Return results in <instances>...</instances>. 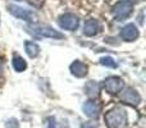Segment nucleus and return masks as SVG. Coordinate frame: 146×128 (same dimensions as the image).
I'll return each mask as SVG.
<instances>
[{
    "label": "nucleus",
    "mask_w": 146,
    "mask_h": 128,
    "mask_svg": "<svg viewBox=\"0 0 146 128\" xmlns=\"http://www.w3.org/2000/svg\"><path fill=\"white\" fill-rule=\"evenodd\" d=\"M104 119L109 128H126L127 126V115L122 108H114L109 110Z\"/></svg>",
    "instance_id": "1"
},
{
    "label": "nucleus",
    "mask_w": 146,
    "mask_h": 128,
    "mask_svg": "<svg viewBox=\"0 0 146 128\" xmlns=\"http://www.w3.org/2000/svg\"><path fill=\"white\" fill-rule=\"evenodd\" d=\"M27 31L30 35H32L35 38H64V35L59 31H55L54 28L49 26H27Z\"/></svg>",
    "instance_id": "2"
},
{
    "label": "nucleus",
    "mask_w": 146,
    "mask_h": 128,
    "mask_svg": "<svg viewBox=\"0 0 146 128\" xmlns=\"http://www.w3.org/2000/svg\"><path fill=\"white\" fill-rule=\"evenodd\" d=\"M8 9H9L10 14H13L15 18H19L23 19L28 23H35L37 21L36 14L30 9H26V8L18 7V5H8Z\"/></svg>",
    "instance_id": "3"
},
{
    "label": "nucleus",
    "mask_w": 146,
    "mask_h": 128,
    "mask_svg": "<svg viewBox=\"0 0 146 128\" xmlns=\"http://www.w3.org/2000/svg\"><path fill=\"white\" fill-rule=\"evenodd\" d=\"M132 10H133V5L122 0L113 7V15L117 21H123L131 15Z\"/></svg>",
    "instance_id": "4"
},
{
    "label": "nucleus",
    "mask_w": 146,
    "mask_h": 128,
    "mask_svg": "<svg viewBox=\"0 0 146 128\" xmlns=\"http://www.w3.org/2000/svg\"><path fill=\"white\" fill-rule=\"evenodd\" d=\"M58 23L63 30H68V31H74L78 28L80 25V19H78L77 15L72 14V13H66V14H62L58 19Z\"/></svg>",
    "instance_id": "5"
},
{
    "label": "nucleus",
    "mask_w": 146,
    "mask_h": 128,
    "mask_svg": "<svg viewBox=\"0 0 146 128\" xmlns=\"http://www.w3.org/2000/svg\"><path fill=\"white\" fill-rule=\"evenodd\" d=\"M123 87H124L123 80L119 77H115V76L108 77L104 81V88H105L109 94H118L123 90Z\"/></svg>",
    "instance_id": "6"
},
{
    "label": "nucleus",
    "mask_w": 146,
    "mask_h": 128,
    "mask_svg": "<svg viewBox=\"0 0 146 128\" xmlns=\"http://www.w3.org/2000/svg\"><path fill=\"white\" fill-rule=\"evenodd\" d=\"M121 99H122V101H124L126 104L132 105V106H136L141 103V96L139 95V92H137L136 90H133V88H131V87L126 88V90L123 91Z\"/></svg>",
    "instance_id": "7"
},
{
    "label": "nucleus",
    "mask_w": 146,
    "mask_h": 128,
    "mask_svg": "<svg viewBox=\"0 0 146 128\" xmlns=\"http://www.w3.org/2000/svg\"><path fill=\"white\" fill-rule=\"evenodd\" d=\"M121 37L123 38L124 41H128V42H131V41H135L137 37H139V30H137V27L135 25L129 23V25L124 26V27L122 28Z\"/></svg>",
    "instance_id": "8"
},
{
    "label": "nucleus",
    "mask_w": 146,
    "mask_h": 128,
    "mask_svg": "<svg viewBox=\"0 0 146 128\" xmlns=\"http://www.w3.org/2000/svg\"><path fill=\"white\" fill-rule=\"evenodd\" d=\"M82 110L88 118H98L99 113H100V105H99L96 101L88 100L83 104Z\"/></svg>",
    "instance_id": "9"
},
{
    "label": "nucleus",
    "mask_w": 146,
    "mask_h": 128,
    "mask_svg": "<svg viewBox=\"0 0 146 128\" xmlns=\"http://www.w3.org/2000/svg\"><path fill=\"white\" fill-rule=\"evenodd\" d=\"M100 31V23L96 19H88L83 25V33L86 36H95Z\"/></svg>",
    "instance_id": "10"
},
{
    "label": "nucleus",
    "mask_w": 146,
    "mask_h": 128,
    "mask_svg": "<svg viewBox=\"0 0 146 128\" xmlns=\"http://www.w3.org/2000/svg\"><path fill=\"white\" fill-rule=\"evenodd\" d=\"M71 72H72L73 76H76V77L82 78L87 74V67H86L82 62L76 60L74 63L71 64Z\"/></svg>",
    "instance_id": "11"
},
{
    "label": "nucleus",
    "mask_w": 146,
    "mask_h": 128,
    "mask_svg": "<svg viewBox=\"0 0 146 128\" xmlns=\"http://www.w3.org/2000/svg\"><path fill=\"white\" fill-rule=\"evenodd\" d=\"M25 49H26V53L30 58H36L40 53V48H38L37 44L32 42V41H27L25 44Z\"/></svg>",
    "instance_id": "12"
},
{
    "label": "nucleus",
    "mask_w": 146,
    "mask_h": 128,
    "mask_svg": "<svg viewBox=\"0 0 146 128\" xmlns=\"http://www.w3.org/2000/svg\"><path fill=\"white\" fill-rule=\"evenodd\" d=\"M12 65L13 68H14L15 72H23V70L27 68V63H26V60L22 58V56H14L12 60Z\"/></svg>",
    "instance_id": "13"
},
{
    "label": "nucleus",
    "mask_w": 146,
    "mask_h": 128,
    "mask_svg": "<svg viewBox=\"0 0 146 128\" xmlns=\"http://www.w3.org/2000/svg\"><path fill=\"white\" fill-rule=\"evenodd\" d=\"M85 91L90 97H95V96L99 95V85L96 82H94V81H90L85 86Z\"/></svg>",
    "instance_id": "14"
},
{
    "label": "nucleus",
    "mask_w": 146,
    "mask_h": 128,
    "mask_svg": "<svg viewBox=\"0 0 146 128\" xmlns=\"http://www.w3.org/2000/svg\"><path fill=\"white\" fill-rule=\"evenodd\" d=\"M100 63L103 65H105V67H109V68H117V63L114 62L113 58H110V56H104V58H101Z\"/></svg>",
    "instance_id": "15"
},
{
    "label": "nucleus",
    "mask_w": 146,
    "mask_h": 128,
    "mask_svg": "<svg viewBox=\"0 0 146 128\" xmlns=\"http://www.w3.org/2000/svg\"><path fill=\"white\" fill-rule=\"evenodd\" d=\"M5 127L7 128H18L19 127V124H18V121L14 118H10L7 121V123H5Z\"/></svg>",
    "instance_id": "16"
},
{
    "label": "nucleus",
    "mask_w": 146,
    "mask_h": 128,
    "mask_svg": "<svg viewBox=\"0 0 146 128\" xmlns=\"http://www.w3.org/2000/svg\"><path fill=\"white\" fill-rule=\"evenodd\" d=\"M46 128H55V119L54 118H48V123H46Z\"/></svg>",
    "instance_id": "17"
},
{
    "label": "nucleus",
    "mask_w": 146,
    "mask_h": 128,
    "mask_svg": "<svg viewBox=\"0 0 146 128\" xmlns=\"http://www.w3.org/2000/svg\"><path fill=\"white\" fill-rule=\"evenodd\" d=\"M82 128H99V126L94 122H87V123L82 124Z\"/></svg>",
    "instance_id": "18"
},
{
    "label": "nucleus",
    "mask_w": 146,
    "mask_h": 128,
    "mask_svg": "<svg viewBox=\"0 0 146 128\" xmlns=\"http://www.w3.org/2000/svg\"><path fill=\"white\" fill-rule=\"evenodd\" d=\"M124 1L129 3V4H133V3H137V1H139V0H124Z\"/></svg>",
    "instance_id": "19"
},
{
    "label": "nucleus",
    "mask_w": 146,
    "mask_h": 128,
    "mask_svg": "<svg viewBox=\"0 0 146 128\" xmlns=\"http://www.w3.org/2000/svg\"><path fill=\"white\" fill-rule=\"evenodd\" d=\"M1 72H3V62L0 59V74H1Z\"/></svg>",
    "instance_id": "20"
},
{
    "label": "nucleus",
    "mask_w": 146,
    "mask_h": 128,
    "mask_svg": "<svg viewBox=\"0 0 146 128\" xmlns=\"http://www.w3.org/2000/svg\"><path fill=\"white\" fill-rule=\"evenodd\" d=\"M19 1H21V0H19Z\"/></svg>",
    "instance_id": "21"
}]
</instances>
